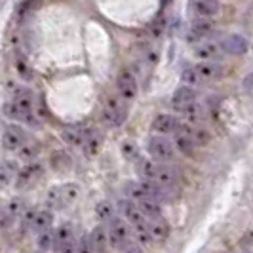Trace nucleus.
I'll return each mask as SVG.
<instances>
[{"mask_svg": "<svg viewBox=\"0 0 253 253\" xmlns=\"http://www.w3.org/2000/svg\"><path fill=\"white\" fill-rule=\"evenodd\" d=\"M33 107H35V97L31 91L21 89L10 103H6L4 113L13 120H29L33 116Z\"/></svg>", "mask_w": 253, "mask_h": 253, "instance_id": "nucleus-1", "label": "nucleus"}, {"mask_svg": "<svg viewBox=\"0 0 253 253\" xmlns=\"http://www.w3.org/2000/svg\"><path fill=\"white\" fill-rule=\"evenodd\" d=\"M147 149H149V154L152 156V160H156V162H171L173 158H175V145H173V141H169L166 135H154L149 139V145H147Z\"/></svg>", "mask_w": 253, "mask_h": 253, "instance_id": "nucleus-2", "label": "nucleus"}, {"mask_svg": "<svg viewBox=\"0 0 253 253\" xmlns=\"http://www.w3.org/2000/svg\"><path fill=\"white\" fill-rule=\"evenodd\" d=\"M109 240L114 250H122L131 240V225L122 217H114L109 223Z\"/></svg>", "mask_w": 253, "mask_h": 253, "instance_id": "nucleus-3", "label": "nucleus"}, {"mask_svg": "<svg viewBox=\"0 0 253 253\" xmlns=\"http://www.w3.org/2000/svg\"><path fill=\"white\" fill-rule=\"evenodd\" d=\"M127 116V107L124 105V99L120 97H107L105 107H103V122L109 126H120L124 124Z\"/></svg>", "mask_w": 253, "mask_h": 253, "instance_id": "nucleus-4", "label": "nucleus"}, {"mask_svg": "<svg viewBox=\"0 0 253 253\" xmlns=\"http://www.w3.org/2000/svg\"><path fill=\"white\" fill-rule=\"evenodd\" d=\"M44 173V166L38 164V162H29L25 168H21L15 175V185L17 189H29L37 183L38 179L42 177Z\"/></svg>", "mask_w": 253, "mask_h": 253, "instance_id": "nucleus-5", "label": "nucleus"}, {"mask_svg": "<svg viewBox=\"0 0 253 253\" xmlns=\"http://www.w3.org/2000/svg\"><path fill=\"white\" fill-rule=\"evenodd\" d=\"M116 88H118V93L124 101H131L137 97V78L133 76V73H129L127 69L120 71L118 73V78H116Z\"/></svg>", "mask_w": 253, "mask_h": 253, "instance_id": "nucleus-6", "label": "nucleus"}, {"mask_svg": "<svg viewBox=\"0 0 253 253\" xmlns=\"http://www.w3.org/2000/svg\"><path fill=\"white\" fill-rule=\"evenodd\" d=\"M189 10L194 19L210 21L219 13V0H190Z\"/></svg>", "mask_w": 253, "mask_h": 253, "instance_id": "nucleus-7", "label": "nucleus"}, {"mask_svg": "<svg viewBox=\"0 0 253 253\" xmlns=\"http://www.w3.org/2000/svg\"><path fill=\"white\" fill-rule=\"evenodd\" d=\"M27 143V133L23 127L15 126H8L4 129V133H2V147L6 149V151H19L23 145Z\"/></svg>", "mask_w": 253, "mask_h": 253, "instance_id": "nucleus-8", "label": "nucleus"}, {"mask_svg": "<svg viewBox=\"0 0 253 253\" xmlns=\"http://www.w3.org/2000/svg\"><path fill=\"white\" fill-rule=\"evenodd\" d=\"M179 118L173 114H158L152 120V129L160 135H168V133H175L179 127Z\"/></svg>", "mask_w": 253, "mask_h": 253, "instance_id": "nucleus-9", "label": "nucleus"}, {"mask_svg": "<svg viewBox=\"0 0 253 253\" xmlns=\"http://www.w3.org/2000/svg\"><path fill=\"white\" fill-rule=\"evenodd\" d=\"M149 230H151L152 242H164L169 238L171 227H169L168 219H164L162 215H156L149 219Z\"/></svg>", "mask_w": 253, "mask_h": 253, "instance_id": "nucleus-10", "label": "nucleus"}, {"mask_svg": "<svg viewBox=\"0 0 253 253\" xmlns=\"http://www.w3.org/2000/svg\"><path fill=\"white\" fill-rule=\"evenodd\" d=\"M192 101H196V91H194V86H179L175 91H173V97H171V105L175 111H183L187 105H190Z\"/></svg>", "mask_w": 253, "mask_h": 253, "instance_id": "nucleus-11", "label": "nucleus"}, {"mask_svg": "<svg viewBox=\"0 0 253 253\" xmlns=\"http://www.w3.org/2000/svg\"><path fill=\"white\" fill-rule=\"evenodd\" d=\"M194 69H196V73H198L202 82H213V80L221 78V75H223V69L217 61H202Z\"/></svg>", "mask_w": 253, "mask_h": 253, "instance_id": "nucleus-12", "label": "nucleus"}, {"mask_svg": "<svg viewBox=\"0 0 253 253\" xmlns=\"http://www.w3.org/2000/svg\"><path fill=\"white\" fill-rule=\"evenodd\" d=\"M221 48L227 53H232V55H244L248 51V40L242 35H228L221 42Z\"/></svg>", "mask_w": 253, "mask_h": 253, "instance_id": "nucleus-13", "label": "nucleus"}, {"mask_svg": "<svg viewBox=\"0 0 253 253\" xmlns=\"http://www.w3.org/2000/svg\"><path fill=\"white\" fill-rule=\"evenodd\" d=\"M211 31H213V27H211V23L210 21H202V19H196L192 25H190L189 33H187V40L189 42H202L206 37H210L211 35Z\"/></svg>", "mask_w": 253, "mask_h": 253, "instance_id": "nucleus-14", "label": "nucleus"}, {"mask_svg": "<svg viewBox=\"0 0 253 253\" xmlns=\"http://www.w3.org/2000/svg\"><path fill=\"white\" fill-rule=\"evenodd\" d=\"M91 242H93V248L97 253H107L109 252V246H111V240H109V228H105L103 225H97V227L91 228Z\"/></svg>", "mask_w": 253, "mask_h": 253, "instance_id": "nucleus-15", "label": "nucleus"}, {"mask_svg": "<svg viewBox=\"0 0 253 253\" xmlns=\"http://www.w3.org/2000/svg\"><path fill=\"white\" fill-rule=\"evenodd\" d=\"M177 181H179V175L173 168H168V166L160 164L158 173H156V177H154V183H158V185L164 187V189H171V187L177 185Z\"/></svg>", "mask_w": 253, "mask_h": 253, "instance_id": "nucleus-16", "label": "nucleus"}, {"mask_svg": "<svg viewBox=\"0 0 253 253\" xmlns=\"http://www.w3.org/2000/svg\"><path fill=\"white\" fill-rule=\"evenodd\" d=\"M88 129L82 126H69L65 127L63 131V139L65 143H69V145H73V147H82L84 145V141L88 137Z\"/></svg>", "mask_w": 253, "mask_h": 253, "instance_id": "nucleus-17", "label": "nucleus"}, {"mask_svg": "<svg viewBox=\"0 0 253 253\" xmlns=\"http://www.w3.org/2000/svg\"><path fill=\"white\" fill-rule=\"evenodd\" d=\"M51 223H53V213H51L50 210H40V211L35 213L29 228L35 230L37 234H40V232H44V230L51 228Z\"/></svg>", "mask_w": 253, "mask_h": 253, "instance_id": "nucleus-18", "label": "nucleus"}, {"mask_svg": "<svg viewBox=\"0 0 253 253\" xmlns=\"http://www.w3.org/2000/svg\"><path fill=\"white\" fill-rule=\"evenodd\" d=\"M101 133L99 131H89L86 141H84V145H82V149H84V154H86V158H95L99 151H101Z\"/></svg>", "mask_w": 253, "mask_h": 253, "instance_id": "nucleus-19", "label": "nucleus"}, {"mask_svg": "<svg viewBox=\"0 0 253 253\" xmlns=\"http://www.w3.org/2000/svg\"><path fill=\"white\" fill-rule=\"evenodd\" d=\"M17 164L12 160H6V162H0V190H4L10 183L13 181V177L17 175Z\"/></svg>", "mask_w": 253, "mask_h": 253, "instance_id": "nucleus-20", "label": "nucleus"}, {"mask_svg": "<svg viewBox=\"0 0 253 253\" xmlns=\"http://www.w3.org/2000/svg\"><path fill=\"white\" fill-rule=\"evenodd\" d=\"M73 236H75V225H73V223H69V221L61 223L59 227L53 230L55 248H59V246H63V244H67V242H71L73 240Z\"/></svg>", "mask_w": 253, "mask_h": 253, "instance_id": "nucleus-21", "label": "nucleus"}, {"mask_svg": "<svg viewBox=\"0 0 253 253\" xmlns=\"http://www.w3.org/2000/svg\"><path fill=\"white\" fill-rule=\"evenodd\" d=\"M183 116L187 118V122L189 124H192V126H196V124H200L204 120V107L200 105V103L192 101L190 105H187L183 111Z\"/></svg>", "mask_w": 253, "mask_h": 253, "instance_id": "nucleus-22", "label": "nucleus"}, {"mask_svg": "<svg viewBox=\"0 0 253 253\" xmlns=\"http://www.w3.org/2000/svg\"><path fill=\"white\" fill-rule=\"evenodd\" d=\"M95 215L103 223H111L114 217H116V208L109 200H101V202H97V206H95Z\"/></svg>", "mask_w": 253, "mask_h": 253, "instance_id": "nucleus-23", "label": "nucleus"}, {"mask_svg": "<svg viewBox=\"0 0 253 253\" xmlns=\"http://www.w3.org/2000/svg\"><path fill=\"white\" fill-rule=\"evenodd\" d=\"M46 206L50 210H65L67 204L63 200V194H61V185L59 187H51L46 194Z\"/></svg>", "mask_w": 253, "mask_h": 253, "instance_id": "nucleus-24", "label": "nucleus"}, {"mask_svg": "<svg viewBox=\"0 0 253 253\" xmlns=\"http://www.w3.org/2000/svg\"><path fill=\"white\" fill-rule=\"evenodd\" d=\"M194 53H196V57H200L204 61H215L217 55H219V46H217V44H211V42L198 44Z\"/></svg>", "mask_w": 253, "mask_h": 253, "instance_id": "nucleus-25", "label": "nucleus"}, {"mask_svg": "<svg viewBox=\"0 0 253 253\" xmlns=\"http://www.w3.org/2000/svg\"><path fill=\"white\" fill-rule=\"evenodd\" d=\"M135 204L139 206L141 211L149 217V219L156 215H162V206H160V200H156V198H145V200L135 202Z\"/></svg>", "mask_w": 253, "mask_h": 253, "instance_id": "nucleus-26", "label": "nucleus"}, {"mask_svg": "<svg viewBox=\"0 0 253 253\" xmlns=\"http://www.w3.org/2000/svg\"><path fill=\"white\" fill-rule=\"evenodd\" d=\"M61 194H63V200L69 208L71 204H75L80 198V187L76 183H65V185H61Z\"/></svg>", "mask_w": 253, "mask_h": 253, "instance_id": "nucleus-27", "label": "nucleus"}, {"mask_svg": "<svg viewBox=\"0 0 253 253\" xmlns=\"http://www.w3.org/2000/svg\"><path fill=\"white\" fill-rule=\"evenodd\" d=\"M37 246L40 252H50L55 248V238H53V230L48 228V230H44V232H40L37 238Z\"/></svg>", "mask_w": 253, "mask_h": 253, "instance_id": "nucleus-28", "label": "nucleus"}, {"mask_svg": "<svg viewBox=\"0 0 253 253\" xmlns=\"http://www.w3.org/2000/svg\"><path fill=\"white\" fill-rule=\"evenodd\" d=\"M38 152H40V147H38V143H25L17 154H19V158L21 160H27V162H33L35 158L38 156Z\"/></svg>", "mask_w": 253, "mask_h": 253, "instance_id": "nucleus-29", "label": "nucleus"}, {"mask_svg": "<svg viewBox=\"0 0 253 253\" xmlns=\"http://www.w3.org/2000/svg\"><path fill=\"white\" fill-rule=\"evenodd\" d=\"M23 211H25V202H23L21 198H12L10 204H8V208H6V215L10 217L12 221L17 219Z\"/></svg>", "mask_w": 253, "mask_h": 253, "instance_id": "nucleus-30", "label": "nucleus"}, {"mask_svg": "<svg viewBox=\"0 0 253 253\" xmlns=\"http://www.w3.org/2000/svg\"><path fill=\"white\" fill-rule=\"evenodd\" d=\"M181 80H183L187 86H198V84H202V80H200V76H198L194 67H187V69L181 73Z\"/></svg>", "mask_w": 253, "mask_h": 253, "instance_id": "nucleus-31", "label": "nucleus"}, {"mask_svg": "<svg viewBox=\"0 0 253 253\" xmlns=\"http://www.w3.org/2000/svg\"><path fill=\"white\" fill-rule=\"evenodd\" d=\"M76 253H97L93 248V242H91V234H84L80 242L76 244Z\"/></svg>", "mask_w": 253, "mask_h": 253, "instance_id": "nucleus-32", "label": "nucleus"}, {"mask_svg": "<svg viewBox=\"0 0 253 253\" xmlns=\"http://www.w3.org/2000/svg\"><path fill=\"white\" fill-rule=\"evenodd\" d=\"M192 139L196 143V147H204L210 143V131L204 129L200 126H194V131H192Z\"/></svg>", "mask_w": 253, "mask_h": 253, "instance_id": "nucleus-33", "label": "nucleus"}, {"mask_svg": "<svg viewBox=\"0 0 253 253\" xmlns=\"http://www.w3.org/2000/svg\"><path fill=\"white\" fill-rule=\"evenodd\" d=\"M124 154H126V158H129V160H137V158H139L137 147H133V145H129V143H124Z\"/></svg>", "mask_w": 253, "mask_h": 253, "instance_id": "nucleus-34", "label": "nucleus"}, {"mask_svg": "<svg viewBox=\"0 0 253 253\" xmlns=\"http://www.w3.org/2000/svg\"><path fill=\"white\" fill-rule=\"evenodd\" d=\"M122 252H124V253H141V246L137 244V242L129 240L126 246L122 248Z\"/></svg>", "mask_w": 253, "mask_h": 253, "instance_id": "nucleus-35", "label": "nucleus"}, {"mask_svg": "<svg viewBox=\"0 0 253 253\" xmlns=\"http://www.w3.org/2000/svg\"><path fill=\"white\" fill-rule=\"evenodd\" d=\"M17 71L21 73V76H23L25 80H29V78H31V69L27 67V63L23 61V59H19V61H17Z\"/></svg>", "mask_w": 253, "mask_h": 253, "instance_id": "nucleus-36", "label": "nucleus"}, {"mask_svg": "<svg viewBox=\"0 0 253 253\" xmlns=\"http://www.w3.org/2000/svg\"><path fill=\"white\" fill-rule=\"evenodd\" d=\"M57 250V253H76V246L75 242H67V244H63V246H59V248H55Z\"/></svg>", "mask_w": 253, "mask_h": 253, "instance_id": "nucleus-37", "label": "nucleus"}, {"mask_svg": "<svg viewBox=\"0 0 253 253\" xmlns=\"http://www.w3.org/2000/svg\"><path fill=\"white\" fill-rule=\"evenodd\" d=\"M12 223V219L6 215V210L0 206V228H4V227H8Z\"/></svg>", "mask_w": 253, "mask_h": 253, "instance_id": "nucleus-38", "label": "nucleus"}, {"mask_svg": "<svg viewBox=\"0 0 253 253\" xmlns=\"http://www.w3.org/2000/svg\"><path fill=\"white\" fill-rule=\"evenodd\" d=\"M244 89H246L248 93H253V73L244 78Z\"/></svg>", "mask_w": 253, "mask_h": 253, "instance_id": "nucleus-39", "label": "nucleus"}, {"mask_svg": "<svg viewBox=\"0 0 253 253\" xmlns=\"http://www.w3.org/2000/svg\"><path fill=\"white\" fill-rule=\"evenodd\" d=\"M156 59H158V53L154 50L147 53V61H149V63H156Z\"/></svg>", "mask_w": 253, "mask_h": 253, "instance_id": "nucleus-40", "label": "nucleus"}, {"mask_svg": "<svg viewBox=\"0 0 253 253\" xmlns=\"http://www.w3.org/2000/svg\"><path fill=\"white\" fill-rule=\"evenodd\" d=\"M2 6H4V0H0V8H2Z\"/></svg>", "mask_w": 253, "mask_h": 253, "instance_id": "nucleus-41", "label": "nucleus"}, {"mask_svg": "<svg viewBox=\"0 0 253 253\" xmlns=\"http://www.w3.org/2000/svg\"><path fill=\"white\" fill-rule=\"evenodd\" d=\"M228 253H234V252H228Z\"/></svg>", "mask_w": 253, "mask_h": 253, "instance_id": "nucleus-42", "label": "nucleus"}, {"mask_svg": "<svg viewBox=\"0 0 253 253\" xmlns=\"http://www.w3.org/2000/svg\"><path fill=\"white\" fill-rule=\"evenodd\" d=\"M244 253H250V252H244Z\"/></svg>", "mask_w": 253, "mask_h": 253, "instance_id": "nucleus-43", "label": "nucleus"}]
</instances>
